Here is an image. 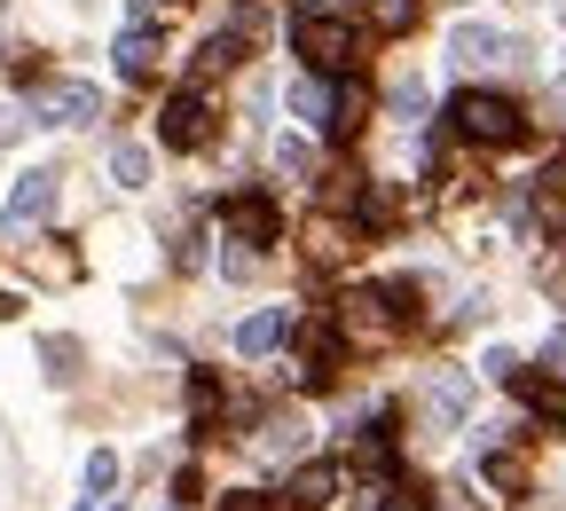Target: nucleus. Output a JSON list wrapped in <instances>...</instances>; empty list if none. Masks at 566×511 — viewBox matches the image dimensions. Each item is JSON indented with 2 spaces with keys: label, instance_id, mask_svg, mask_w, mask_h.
<instances>
[{
  "label": "nucleus",
  "instance_id": "obj_1",
  "mask_svg": "<svg viewBox=\"0 0 566 511\" xmlns=\"http://www.w3.org/2000/svg\"><path fill=\"white\" fill-rule=\"evenodd\" d=\"M449 134L480 142V150H512V142H527V111L512 95H495V87H464L449 103Z\"/></svg>",
  "mask_w": 566,
  "mask_h": 511
},
{
  "label": "nucleus",
  "instance_id": "obj_2",
  "mask_svg": "<svg viewBox=\"0 0 566 511\" xmlns=\"http://www.w3.org/2000/svg\"><path fill=\"white\" fill-rule=\"evenodd\" d=\"M292 48L307 55V71H323V80H346L354 63H363V24H346V17H300L292 24Z\"/></svg>",
  "mask_w": 566,
  "mask_h": 511
},
{
  "label": "nucleus",
  "instance_id": "obj_3",
  "mask_svg": "<svg viewBox=\"0 0 566 511\" xmlns=\"http://www.w3.org/2000/svg\"><path fill=\"white\" fill-rule=\"evenodd\" d=\"M338 362H346V331H338V315H307L300 338H292V386L323 394V386L338 378Z\"/></svg>",
  "mask_w": 566,
  "mask_h": 511
},
{
  "label": "nucleus",
  "instance_id": "obj_4",
  "mask_svg": "<svg viewBox=\"0 0 566 511\" xmlns=\"http://www.w3.org/2000/svg\"><path fill=\"white\" fill-rule=\"evenodd\" d=\"M55 197H63V174H55V166H32V174H17L9 205H0V237H24V229H40L48 212H55Z\"/></svg>",
  "mask_w": 566,
  "mask_h": 511
},
{
  "label": "nucleus",
  "instance_id": "obj_5",
  "mask_svg": "<svg viewBox=\"0 0 566 511\" xmlns=\"http://www.w3.org/2000/svg\"><path fill=\"white\" fill-rule=\"evenodd\" d=\"M32 118L40 126H95L103 118V95L87 80H48V87H32Z\"/></svg>",
  "mask_w": 566,
  "mask_h": 511
},
{
  "label": "nucleus",
  "instance_id": "obj_6",
  "mask_svg": "<svg viewBox=\"0 0 566 511\" xmlns=\"http://www.w3.org/2000/svg\"><path fill=\"white\" fill-rule=\"evenodd\" d=\"M158 142H166V150H205V142H212V103H205V87L166 95V111H158Z\"/></svg>",
  "mask_w": 566,
  "mask_h": 511
},
{
  "label": "nucleus",
  "instance_id": "obj_7",
  "mask_svg": "<svg viewBox=\"0 0 566 511\" xmlns=\"http://www.w3.org/2000/svg\"><path fill=\"white\" fill-rule=\"evenodd\" d=\"M221 221H229V237H237V244H252V252L283 237V212H275V197H260V189L221 197Z\"/></svg>",
  "mask_w": 566,
  "mask_h": 511
},
{
  "label": "nucleus",
  "instance_id": "obj_8",
  "mask_svg": "<svg viewBox=\"0 0 566 511\" xmlns=\"http://www.w3.org/2000/svg\"><path fill=\"white\" fill-rule=\"evenodd\" d=\"M424 409H433V425H464L472 417V371H424Z\"/></svg>",
  "mask_w": 566,
  "mask_h": 511
},
{
  "label": "nucleus",
  "instance_id": "obj_9",
  "mask_svg": "<svg viewBox=\"0 0 566 511\" xmlns=\"http://www.w3.org/2000/svg\"><path fill=\"white\" fill-rule=\"evenodd\" d=\"M283 338H292V315H283V307H260V315H244V323H237V354H244V362L275 354Z\"/></svg>",
  "mask_w": 566,
  "mask_h": 511
},
{
  "label": "nucleus",
  "instance_id": "obj_10",
  "mask_svg": "<svg viewBox=\"0 0 566 511\" xmlns=\"http://www.w3.org/2000/svg\"><path fill=\"white\" fill-rule=\"evenodd\" d=\"M449 55L480 71V63H504V55H512V40H504V32H488V24H457V32H449Z\"/></svg>",
  "mask_w": 566,
  "mask_h": 511
},
{
  "label": "nucleus",
  "instance_id": "obj_11",
  "mask_svg": "<svg viewBox=\"0 0 566 511\" xmlns=\"http://www.w3.org/2000/svg\"><path fill=\"white\" fill-rule=\"evenodd\" d=\"M363 111H370V103H363V87H354V71H346V80L331 87V118H323V134H331V142H354V134H363Z\"/></svg>",
  "mask_w": 566,
  "mask_h": 511
},
{
  "label": "nucleus",
  "instance_id": "obj_12",
  "mask_svg": "<svg viewBox=\"0 0 566 511\" xmlns=\"http://www.w3.org/2000/svg\"><path fill=\"white\" fill-rule=\"evenodd\" d=\"M338 488H346V472H338V465H300V472H292V503H307V511L338 503Z\"/></svg>",
  "mask_w": 566,
  "mask_h": 511
},
{
  "label": "nucleus",
  "instance_id": "obj_13",
  "mask_svg": "<svg viewBox=\"0 0 566 511\" xmlns=\"http://www.w3.org/2000/svg\"><path fill=\"white\" fill-rule=\"evenodd\" d=\"M158 40H150V24H134L126 40H118V71H126V80H150V71H158Z\"/></svg>",
  "mask_w": 566,
  "mask_h": 511
},
{
  "label": "nucleus",
  "instance_id": "obj_14",
  "mask_svg": "<svg viewBox=\"0 0 566 511\" xmlns=\"http://www.w3.org/2000/svg\"><path fill=\"white\" fill-rule=\"evenodd\" d=\"M189 425L197 432L221 425V378H212V371H189Z\"/></svg>",
  "mask_w": 566,
  "mask_h": 511
},
{
  "label": "nucleus",
  "instance_id": "obj_15",
  "mask_svg": "<svg viewBox=\"0 0 566 511\" xmlns=\"http://www.w3.org/2000/svg\"><path fill=\"white\" fill-rule=\"evenodd\" d=\"M363 17H370V32L401 40V32H417V0H363Z\"/></svg>",
  "mask_w": 566,
  "mask_h": 511
},
{
  "label": "nucleus",
  "instance_id": "obj_16",
  "mask_svg": "<svg viewBox=\"0 0 566 511\" xmlns=\"http://www.w3.org/2000/svg\"><path fill=\"white\" fill-rule=\"evenodd\" d=\"M300 449H307V425H292V417H268L260 425V457L283 465V457H300Z\"/></svg>",
  "mask_w": 566,
  "mask_h": 511
},
{
  "label": "nucleus",
  "instance_id": "obj_17",
  "mask_svg": "<svg viewBox=\"0 0 566 511\" xmlns=\"http://www.w3.org/2000/svg\"><path fill=\"white\" fill-rule=\"evenodd\" d=\"M111 181H118V189H142V181H150V150H134V142H111Z\"/></svg>",
  "mask_w": 566,
  "mask_h": 511
},
{
  "label": "nucleus",
  "instance_id": "obj_18",
  "mask_svg": "<svg viewBox=\"0 0 566 511\" xmlns=\"http://www.w3.org/2000/svg\"><path fill=\"white\" fill-rule=\"evenodd\" d=\"M480 472H488V488H504V496H520V488H527V465H520L512 449H488V457H480Z\"/></svg>",
  "mask_w": 566,
  "mask_h": 511
},
{
  "label": "nucleus",
  "instance_id": "obj_19",
  "mask_svg": "<svg viewBox=\"0 0 566 511\" xmlns=\"http://www.w3.org/2000/svg\"><path fill=\"white\" fill-rule=\"evenodd\" d=\"M229 63H244V40L221 32V40H205V48H197V80H221Z\"/></svg>",
  "mask_w": 566,
  "mask_h": 511
},
{
  "label": "nucleus",
  "instance_id": "obj_20",
  "mask_svg": "<svg viewBox=\"0 0 566 511\" xmlns=\"http://www.w3.org/2000/svg\"><path fill=\"white\" fill-rule=\"evenodd\" d=\"M275 174H292V181H307V174H315V142H300V134H283V142H275Z\"/></svg>",
  "mask_w": 566,
  "mask_h": 511
},
{
  "label": "nucleus",
  "instance_id": "obj_21",
  "mask_svg": "<svg viewBox=\"0 0 566 511\" xmlns=\"http://www.w3.org/2000/svg\"><path fill=\"white\" fill-rule=\"evenodd\" d=\"M111 488H118V457L95 449V457H87V496H111Z\"/></svg>",
  "mask_w": 566,
  "mask_h": 511
},
{
  "label": "nucleus",
  "instance_id": "obj_22",
  "mask_svg": "<svg viewBox=\"0 0 566 511\" xmlns=\"http://www.w3.org/2000/svg\"><path fill=\"white\" fill-rule=\"evenodd\" d=\"M40 362H48V378H80V371H71V362H80V346H71V338L40 346Z\"/></svg>",
  "mask_w": 566,
  "mask_h": 511
},
{
  "label": "nucleus",
  "instance_id": "obj_23",
  "mask_svg": "<svg viewBox=\"0 0 566 511\" xmlns=\"http://www.w3.org/2000/svg\"><path fill=\"white\" fill-rule=\"evenodd\" d=\"M480 371H488V378H504V386H512V378H520V354H512V346H488V362H480Z\"/></svg>",
  "mask_w": 566,
  "mask_h": 511
},
{
  "label": "nucleus",
  "instance_id": "obj_24",
  "mask_svg": "<svg viewBox=\"0 0 566 511\" xmlns=\"http://www.w3.org/2000/svg\"><path fill=\"white\" fill-rule=\"evenodd\" d=\"M394 111H401V118H417V111H424V87H417V80H401V87H394Z\"/></svg>",
  "mask_w": 566,
  "mask_h": 511
},
{
  "label": "nucleus",
  "instance_id": "obj_25",
  "mask_svg": "<svg viewBox=\"0 0 566 511\" xmlns=\"http://www.w3.org/2000/svg\"><path fill=\"white\" fill-rule=\"evenodd\" d=\"M174 268H205V237H197V229L174 244Z\"/></svg>",
  "mask_w": 566,
  "mask_h": 511
},
{
  "label": "nucleus",
  "instance_id": "obj_26",
  "mask_svg": "<svg viewBox=\"0 0 566 511\" xmlns=\"http://www.w3.org/2000/svg\"><path fill=\"white\" fill-rule=\"evenodd\" d=\"M221 511H275V503H268V496H260V488H237V496H229V503H221Z\"/></svg>",
  "mask_w": 566,
  "mask_h": 511
},
{
  "label": "nucleus",
  "instance_id": "obj_27",
  "mask_svg": "<svg viewBox=\"0 0 566 511\" xmlns=\"http://www.w3.org/2000/svg\"><path fill=\"white\" fill-rule=\"evenodd\" d=\"M9 142H17V118H9V111H0V150H9Z\"/></svg>",
  "mask_w": 566,
  "mask_h": 511
},
{
  "label": "nucleus",
  "instance_id": "obj_28",
  "mask_svg": "<svg viewBox=\"0 0 566 511\" xmlns=\"http://www.w3.org/2000/svg\"><path fill=\"white\" fill-rule=\"evenodd\" d=\"M433 511H472V503H464V496H441V503H433Z\"/></svg>",
  "mask_w": 566,
  "mask_h": 511
},
{
  "label": "nucleus",
  "instance_id": "obj_29",
  "mask_svg": "<svg viewBox=\"0 0 566 511\" xmlns=\"http://www.w3.org/2000/svg\"><path fill=\"white\" fill-rule=\"evenodd\" d=\"M103 511H118V503H103Z\"/></svg>",
  "mask_w": 566,
  "mask_h": 511
},
{
  "label": "nucleus",
  "instance_id": "obj_30",
  "mask_svg": "<svg viewBox=\"0 0 566 511\" xmlns=\"http://www.w3.org/2000/svg\"><path fill=\"white\" fill-rule=\"evenodd\" d=\"M166 511H174V503H166Z\"/></svg>",
  "mask_w": 566,
  "mask_h": 511
}]
</instances>
